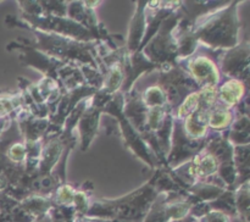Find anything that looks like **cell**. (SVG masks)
Listing matches in <instances>:
<instances>
[{"label":"cell","instance_id":"1","mask_svg":"<svg viewBox=\"0 0 250 222\" xmlns=\"http://www.w3.org/2000/svg\"><path fill=\"white\" fill-rule=\"evenodd\" d=\"M238 1L214 10L192 22L190 32L199 45L212 50H229L239 44Z\"/></svg>","mask_w":250,"mask_h":222},{"label":"cell","instance_id":"2","mask_svg":"<svg viewBox=\"0 0 250 222\" xmlns=\"http://www.w3.org/2000/svg\"><path fill=\"white\" fill-rule=\"evenodd\" d=\"M155 180L156 176L154 173L153 178L146 184L117 199L90 200L89 209L85 215L112 221L143 222L156 195L159 194L155 187Z\"/></svg>","mask_w":250,"mask_h":222},{"label":"cell","instance_id":"3","mask_svg":"<svg viewBox=\"0 0 250 222\" xmlns=\"http://www.w3.org/2000/svg\"><path fill=\"white\" fill-rule=\"evenodd\" d=\"M21 28H27L32 33H34L37 40L34 43H31L28 40L32 48L37 49L51 58L65 61V62L88 65L100 71L103 70L99 54H98V48L100 44L99 40L80 41L72 38H67V37L29 28V27H21Z\"/></svg>","mask_w":250,"mask_h":222},{"label":"cell","instance_id":"4","mask_svg":"<svg viewBox=\"0 0 250 222\" xmlns=\"http://www.w3.org/2000/svg\"><path fill=\"white\" fill-rule=\"evenodd\" d=\"M182 19L181 6L171 12L159 27L155 36L142 49V53L159 68L175 66L178 63L177 40L175 29Z\"/></svg>","mask_w":250,"mask_h":222},{"label":"cell","instance_id":"5","mask_svg":"<svg viewBox=\"0 0 250 222\" xmlns=\"http://www.w3.org/2000/svg\"><path fill=\"white\" fill-rule=\"evenodd\" d=\"M125 104V95L121 92H117L114 97L111 98L109 102L105 105V107L103 109V112H106V114L112 115L115 119L117 120L120 124V128H121V134L125 139V143L132 150V153L136 154L141 160H143L149 167L151 168H159L161 165L159 162V160L156 159V156L154 155V153L151 151V149L149 148L148 144L142 139V137L139 136L138 132L133 128L131 123L127 121L126 117L122 114V107Z\"/></svg>","mask_w":250,"mask_h":222},{"label":"cell","instance_id":"6","mask_svg":"<svg viewBox=\"0 0 250 222\" xmlns=\"http://www.w3.org/2000/svg\"><path fill=\"white\" fill-rule=\"evenodd\" d=\"M156 83L165 93L167 106L172 115L188 95L200 90L194 80L178 63L170 67L159 68Z\"/></svg>","mask_w":250,"mask_h":222},{"label":"cell","instance_id":"7","mask_svg":"<svg viewBox=\"0 0 250 222\" xmlns=\"http://www.w3.org/2000/svg\"><path fill=\"white\" fill-rule=\"evenodd\" d=\"M249 43L243 41L234 48L225 50L217 61L220 73L226 78L241 81L244 84L249 83Z\"/></svg>","mask_w":250,"mask_h":222},{"label":"cell","instance_id":"8","mask_svg":"<svg viewBox=\"0 0 250 222\" xmlns=\"http://www.w3.org/2000/svg\"><path fill=\"white\" fill-rule=\"evenodd\" d=\"M102 114V107L94 106V105H92V102H89L88 107L84 110L82 116H81L80 121H78L77 123V127L78 131H80L81 149H82V151H87V149L89 148V145L92 144L94 137L97 136V132L98 129H99V122Z\"/></svg>","mask_w":250,"mask_h":222},{"label":"cell","instance_id":"9","mask_svg":"<svg viewBox=\"0 0 250 222\" xmlns=\"http://www.w3.org/2000/svg\"><path fill=\"white\" fill-rule=\"evenodd\" d=\"M247 97H249L248 85L241 81L226 78L217 87L216 102L222 106L232 109Z\"/></svg>","mask_w":250,"mask_h":222},{"label":"cell","instance_id":"10","mask_svg":"<svg viewBox=\"0 0 250 222\" xmlns=\"http://www.w3.org/2000/svg\"><path fill=\"white\" fill-rule=\"evenodd\" d=\"M136 12L132 17L131 24L128 29V38L126 41V50L129 54L137 53L141 46L143 37L146 34V1H138L136 2Z\"/></svg>","mask_w":250,"mask_h":222},{"label":"cell","instance_id":"11","mask_svg":"<svg viewBox=\"0 0 250 222\" xmlns=\"http://www.w3.org/2000/svg\"><path fill=\"white\" fill-rule=\"evenodd\" d=\"M226 138L233 146L246 145L250 141V119L248 114H241L234 119L229 129L225 131Z\"/></svg>","mask_w":250,"mask_h":222},{"label":"cell","instance_id":"12","mask_svg":"<svg viewBox=\"0 0 250 222\" xmlns=\"http://www.w3.org/2000/svg\"><path fill=\"white\" fill-rule=\"evenodd\" d=\"M20 206L31 215L34 220H41L54 207L50 197L41 194H31L19 202Z\"/></svg>","mask_w":250,"mask_h":222},{"label":"cell","instance_id":"13","mask_svg":"<svg viewBox=\"0 0 250 222\" xmlns=\"http://www.w3.org/2000/svg\"><path fill=\"white\" fill-rule=\"evenodd\" d=\"M237 116L238 114L234 107L229 109V107L222 106V105L215 102L209 115V129L217 132L226 131L229 128Z\"/></svg>","mask_w":250,"mask_h":222},{"label":"cell","instance_id":"14","mask_svg":"<svg viewBox=\"0 0 250 222\" xmlns=\"http://www.w3.org/2000/svg\"><path fill=\"white\" fill-rule=\"evenodd\" d=\"M170 197L171 193H159L143 222H170L167 212V202Z\"/></svg>","mask_w":250,"mask_h":222},{"label":"cell","instance_id":"15","mask_svg":"<svg viewBox=\"0 0 250 222\" xmlns=\"http://www.w3.org/2000/svg\"><path fill=\"white\" fill-rule=\"evenodd\" d=\"M250 198H249V182L238 185L234 189V202H236L237 217L249 222L250 214Z\"/></svg>","mask_w":250,"mask_h":222},{"label":"cell","instance_id":"16","mask_svg":"<svg viewBox=\"0 0 250 222\" xmlns=\"http://www.w3.org/2000/svg\"><path fill=\"white\" fill-rule=\"evenodd\" d=\"M141 95V99L146 107H158V106H167V99L158 83L148 85L143 92H138Z\"/></svg>","mask_w":250,"mask_h":222},{"label":"cell","instance_id":"17","mask_svg":"<svg viewBox=\"0 0 250 222\" xmlns=\"http://www.w3.org/2000/svg\"><path fill=\"white\" fill-rule=\"evenodd\" d=\"M211 210H217L229 217H237L236 202H234V190L225 189L224 193L214 202H209Z\"/></svg>","mask_w":250,"mask_h":222},{"label":"cell","instance_id":"18","mask_svg":"<svg viewBox=\"0 0 250 222\" xmlns=\"http://www.w3.org/2000/svg\"><path fill=\"white\" fill-rule=\"evenodd\" d=\"M76 190H77V188L73 187L72 184H68V183L59 185L55 192L50 195L54 206H72Z\"/></svg>","mask_w":250,"mask_h":222},{"label":"cell","instance_id":"19","mask_svg":"<svg viewBox=\"0 0 250 222\" xmlns=\"http://www.w3.org/2000/svg\"><path fill=\"white\" fill-rule=\"evenodd\" d=\"M198 104H199V92L192 93V94L188 95V97L183 100L182 104L178 106V109L176 110V112L173 114V119H186V117L189 116L190 114H193V112L197 110Z\"/></svg>","mask_w":250,"mask_h":222},{"label":"cell","instance_id":"20","mask_svg":"<svg viewBox=\"0 0 250 222\" xmlns=\"http://www.w3.org/2000/svg\"><path fill=\"white\" fill-rule=\"evenodd\" d=\"M90 193L83 189L76 190L75 198H73L72 206L75 209L76 215H85L90 205Z\"/></svg>","mask_w":250,"mask_h":222},{"label":"cell","instance_id":"21","mask_svg":"<svg viewBox=\"0 0 250 222\" xmlns=\"http://www.w3.org/2000/svg\"><path fill=\"white\" fill-rule=\"evenodd\" d=\"M198 222H231V217L217 210H210L207 215L200 217Z\"/></svg>","mask_w":250,"mask_h":222},{"label":"cell","instance_id":"22","mask_svg":"<svg viewBox=\"0 0 250 222\" xmlns=\"http://www.w3.org/2000/svg\"><path fill=\"white\" fill-rule=\"evenodd\" d=\"M73 222H117V221L97 219V217H89L87 216V215H75V217H73Z\"/></svg>","mask_w":250,"mask_h":222},{"label":"cell","instance_id":"23","mask_svg":"<svg viewBox=\"0 0 250 222\" xmlns=\"http://www.w3.org/2000/svg\"><path fill=\"white\" fill-rule=\"evenodd\" d=\"M170 222H197V220H195L194 217H192L189 215V216H187V217H186V219L176 220V221H170Z\"/></svg>","mask_w":250,"mask_h":222},{"label":"cell","instance_id":"24","mask_svg":"<svg viewBox=\"0 0 250 222\" xmlns=\"http://www.w3.org/2000/svg\"><path fill=\"white\" fill-rule=\"evenodd\" d=\"M66 222H73V220H68V221H66Z\"/></svg>","mask_w":250,"mask_h":222}]
</instances>
